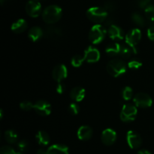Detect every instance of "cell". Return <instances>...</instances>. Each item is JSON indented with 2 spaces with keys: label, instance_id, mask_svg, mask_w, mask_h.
I'll use <instances>...</instances> for the list:
<instances>
[{
  "label": "cell",
  "instance_id": "cell-33",
  "mask_svg": "<svg viewBox=\"0 0 154 154\" xmlns=\"http://www.w3.org/2000/svg\"><path fill=\"white\" fill-rule=\"evenodd\" d=\"M17 152L10 146H3L0 149V154H17Z\"/></svg>",
  "mask_w": 154,
  "mask_h": 154
},
{
  "label": "cell",
  "instance_id": "cell-1",
  "mask_svg": "<svg viewBox=\"0 0 154 154\" xmlns=\"http://www.w3.org/2000/svg\"><path fill=\"white\" fill-rule=\"evenodd\" d=\"M63 11L60 6L51 5L44 9L42 12V19L47 24L52 25L58 22L62 18Z\"/></svg>",
  "mask_w": 154,
  "mask_h": 154
},
{
  "label": "cell",
  "instance_id": "cell-35",
  "mask_svg": "<svg viewBox=\"0 0 154 154\" xmlns=\"http://www.w3.org/2000/svg\"><path fill=\"white\" fill-rule=\"evenodd\" d=\"M147 36L150 40L154 41V23H151L149 28L147 29Z\"/></svg>",
  "mask_w": 154,
  "mask_h": 154
},
{
  "label": "cell",
  "instance_id": "cell-28",
  "mask_svg": "<svg viewBox=\"0 0 154 154\" xmlns=\"http://www.w3.org/2000/svg\"><path fill=\"white\" fill-rule=\"evenodd\" d=\"M17 147L20 152H26L29 149V142L26 140H21L17 143Z\"/></svg>",
  "mask_w": 154,
  "mask_h": 154
},
{
  "label": "cell",
  "instance_id": "cell-11",
  "mask_svg": "<svg viewBox=\"0 0 154 154\" xmlns=\"http://www.w3.org/2000/svg\"><path fill=\"white\" fill-rule=\"evenodd\" d=\"M117 132L112 128H106L102 133V141L106 146H111L117 140Z\"/></svg>",
  "mask_w": 154,
  "mask_h": 154
},
{
  "label": "cell",
  "instance_id": "cell-37",
  "mask_svg": "<svg viewBox=\"0 0 154 154\" xmlns=\"http://www.w3.org/2000/svg\"><path fill=\"white\" fill-rule=\"evenodd\" d=\"M66 85L61 82H58L57 85V92L59 94H63L66 91Z\"/></svg>",
  "mask_w": 154,
  "mask_h": 154
},
{
  "label": "cell",
  "instance_id": "cell-3",
  "mask_svg": "<svg viewBox=\"0 0 154 154\" xmlns=\"http://www.w3.org/2000/svg\"><path fill=\"white\" fill-rule=\"evenodd\" d=\"M87 18L96 24H100L106 21L108 17V12L103 7L95 6L91 7L87 11Z\"/></svg>",
  "mask_w": 154,
  "mask_h": 154
},
{
  "label": "cell",
  "instance_id": "cell-14",
  "mask_svg": "<svg viewBox=\"0 0 154 154\" xmlns=\"http://www.w3.org/2000/svg\"><path fill=\"white\" fill-rule=\"evenodd\" d=\"M63 33L62 29L58 27H54V26L47 27L44 30V36L48 39H59L63 36Z\"/></svg>",
  "mask_w": 154,
  "mask_h": 154
},
{
  "label": "cell",
  "instance_id": "cell-22",
  "mask_svg": "<svg viewBox=\"0 0 154 154\" xmlns=\"http://www.w3.org/2000/svg\"><path fill=\"white\" fill-rule=\"evenodd\" d=\"M35 139L39 145L44 146H48L50 143V141H51L49 134L45 131H38L35 135Z\"/></svg>",
  "mask_w": 154,
  "mask_h": 154
},
{
  "label": "cell",
  "instance_id": "cell-6",
  "mask_svg": "<svg viewBox=\"0 0 154 154\" xmlns=\"http://www.w3.org/2000/svg\"><path fill=\"white\" fill-rule=\"evenodd\" d=\"M141 37H142V33H141V30L138 28L132 29L125 36L126 43L127 45H129L133 49V51L135 54H136V46L139 43L140 41H141Z\"/></svg>",
  "mask_w": 154,
  "mask_h": 154
},
{
  "label": "cell",
  "instance_id": "cell-36",
  "mask_svg": "<svg viewBox=\"0 0 154 154\" xmlns=\"http://www.w3.org/2000/svg\"><path fill=\"white\" fill-rule=\"evenodd\" d=\"M150 0H138L137 5L142 9H145L150 4Z\"/></svg>",
  "mask_w": 154,
  "mask_h": 154
},
{
  "label": "cell",
  "instance_id": "cell-9",
  "mask_svg": "<svg viewBox=\"0 0 154 154\" xmlns=\"http://www.w3.org/2000/svg\"><path fill=\"white\" fill-rule=\"evenodd\" d=\"M127 143L131 149H138L142 144V138L138 132L130 130L126 134Z\"/></svg>",
  "mask_w": 154,
  "mask_h": 154
},
{
  "label": "cell",
  "instance_id": "cell-42",
  "mask_svg": "<svg viewBox=\"0 0 154 154\" xmlns=\"http://www.w3.org/2000/svg\"><path fill=\"white\" fill-rule=\"evenodd\" d=\"M150 1H151V0H150Z\"/></svg>",
  "mask_w": 154,
  "mask_h": 154
},
{
  "label": "cell",
  "instance_id": "cell-17",
  "mask_svg": "<svg viewBox=\"0 0 154 154\" xmlns=\"http://www.w3.org/2000/svg\"><path fill=\"white\" fill-rule=\"evenodd\" d=\"M85 89L82 87H80V86L73 88L71 90L70 94H69L71 99L73 100L74 101H76V102H80V101H82L85 98Z\"/></svg>",
  "mask_w": 154,
  "mask_h": 154
},
{
  "label": "cell",
  "instance_id": "cell-40",
  "mask_svg": "<svg viewBox=\"0 0 154 154\" xmlns=\"http://www.w3.org/2000/svg\"><path fill=\"white\" fill-rule=\"evenodd\" d=\"M8 1V0H0V2H1V4L3 5H4L5 2H7Z\"/></svg>",
  "mask_w": 154,
  "mask_h": 154
},
{
  "label": "cell",
  "instance_id": "cell-18",
  "mask_svg": "<svg viewBox=\"0 0 154 154\" xmlns=\"http://www.w3.org/2000/svg\"><path fill=\"white\" fill-rule=\"evenodd\" d=\"M27 27H28V24H27L26 21L24 19H18L15 22H14L11 25V30L15 33H23L26 30Z\"/></svg>",
  "mask_w": 154,
  "mask_h": 154
},
{
  "label": "cell",
  "instance_id": "cell-19",
  "mask_svg": "<svg viewBox=\"0 0 154 154\" xmlns=\"http://www.w3.org/2000/svg\"><path fill=\"white\" fill-rule=\"evenodd\" d=\"M47 149V154H69V147L64 144H54Z\"/></svg>",
  "mask_w": 154,
  "mask_h": 154
},
{
  "label": "cell",
  "instance_id": "cell-25",
  "mask_svg": "<svg viewBox=\"0 0 154 154\" xmlns=\"http://www.w3.org/2000/svg\"><path fill=\"white\" fill-rule=\"evenodd\" d=\"M132 19L133 22L138 27H144L146 25V20L139 12H134L132 14Z\"/></svg>",
  "mask_w": 154,
  "mask_h": 154
},
{
  "label": "cell",
  "instance_id": "cell-41",
  "mask_svg": "<svg viewBox=\"0 0 154 154\" xmlns=\"http://www.w3.org/2000/svg\"><path fill=\"white\" fill-rule=\"evenodd\" d=\"M17 154H23V152H17Z\"/></svg>",
  "mask_w": 154,
  "mask_h": 154
},
{
  "label": "cell",
  "instance_id": "cell-29",
  "mask_svg": "<svg viewBox=\"0 0 154 154\" xmlns=\"http://www.w3.org/2000/svg\"><path fill=\"white\" fill-rule=\"evenodd\" d=\"M132 95H133V91H132V88L129 86H126L122 91V97L125 101H129L132 99Z\"/></svg>",
  "mask_w": 154,
  "mask_h": 154
},
{
  "label": "cell",
  "instance_id": "cell-23",
  "mask_svg": "<svg viewBox=\"0 0 154 154\" xmlns=\"http://www.w3.org/2000/svg\"><path fill=\"white\" fill-rule=\"evenodd\" d=\"M4 136L6 141L8 143H11V144L17 143L18 142V134L14 130L9 129L5 131Z\"/></svg>",
  "mask_w": 154,
  "mask_h": 154
},
{
  "label": "cell",
  "instance_id": "cell-27",
  "mask_svg": "<svg viewBox=\"0 0 154 154\" xmlns=\"http://www.w3.org/2000/svg\"><path fill=\"white\" fill-rule=\"evenodd\" d=\"M144 14L145 17L150 23H154V5H149L145 9H144Z\"/></svg>",
  "mask_w": 154,
  "mask_h": 154
},
{
  "label": "cell",
  "instance_id": "cell-2",
  "mask_svg": "<svg viewBox=\"0 0 154 154\" xmlns=\"http://www.w3.org/2000/svg\"><path fill=\"white\" fill-rule=\"evenodd\" d=\"M127 64L120 58L112 59L107 64V71L113 77H119L127 71Z\"/></svg>",
  "mask_w": 154,
  "mask_h": 154
},
{
  "label": "cell",
  "instance_id": "cell-26",
  "mask_svg": "<svg viewBox=\"0 0 154 154\" xmlns=\"http://www.w3.org/2000/svg\"><path fill=\"white\" fill-rule=\"evenodd\" d=\"M85 60L84 55H81V54H76V55L74 56L72 58L71 60V63H72V66L74 67H79L82 65V63H84V61Z\"/></svg>",
  "mask_w": 154,
  "mask_h": 154
},
{
  "label": "cell",
  "instance_id": "cell-31",
  "mask_svg": "<svg viewBox=\"0 0 154 154\" xmlns=\"http://www.w3.org/2000/svg\"><path fill=\"white\" fill-rule=\"evenodd\" d=\"M20 107L21 110L24 111H29L34 109V104L29 101H24L20 104Z\"/></svg>",
  "mask_w": 154,
  "mask_h": 154
},
{
  "label": "cell",
  "instance_id": "cell-10",
  "mask_svg": "<svg viewBox=\"0 0 154 154\" xmlns=\"http://www.w3.org/2000/svg\"><path fill=\"white\" fill-rule=\"evenodd\" d=\"M33 110L36 112V113L42 116H49L51 113V105L50 103L46 101H37L34 104V109Z\"/></svg>",
  "mask_w": 154,
  "mask_h": 154
},
{
  "label": "cell",
  "instance_id": "cell-32",
  "mask_svg": "<svg viewBox=\"0 0 154 154\" xmlns=\"http://www.w3.org/2000/svg\"><path fill=\"white\" fill-rule=\"evenodd\" d=\"M68 110L72 115H78L80 112V107L75 103H72L69 104Z\"/></svg>",
  "mask_w": 154,
  "mask_h": 154
},
{
  "label": "cell",
  "instance_id": "cell-8",
  "mask_svg": "<svg viewBox=\"0 0 154 154\" xmlns=\"http://www.w3.org/2000/svg\"><path fill=\"white\" fill-rule=\"evenodd\" d=\"M26 12L31 18H38L42 13V5L38 0H29L26 5Z\"/></svg>",
  "mask_w": 154,
  "mask_h": 154
},
{
  "label": "cell",
  "instance_id": "cell-24",
  "mask_svg": "<svg viewBox=\"0 0 154 154\" xmlns=\"http://www.w3.org/2000/svg\"><path fill=\"white\" fill-rule=\"evenodd\" d=\"M133 52V49L129 45H127V44H121L120 52V57L125 59H128L131 57Z\"/></svg>",
  "mask_w": 154,
  "mask_h": 154
},
{
  "label": "cell",
  "instance_id": "cell-38",
  "mask_svg": "<svg viewBox=\"0 0 154 154\" xmlns=\"http://www.w3.org/2000/svg\"><path fill=\"white\" fill-rule=\"evenodd\" d=\"M137 154H152V153L150 152V151L147 150V149H140L139 151H138Z\"/></svg>",
  "mask_w": 154,
  "mask_h": 154
},
{
  "label": "cell",
  "instance_id": "cell-39",
  "mask_svg": "<svg viewBox=\"0 0 154 154\" xmlns=\"http://www.w3.org/2000/svg\"><path fill=\"white\" fill-rule=\"evenodd\" d=\"M47 151H48V149H43V148H40V149L38 150L37 154H47Z\"/></svg>",
  "mask_w": 154,
  "mask_h": 154
},
{
  "label": "cell",
  "instance_id": "cell-12",
  "mask_svg": "<svg viewBox=\"0 0 154 154\" xmlns=\"http://www.w3.org/2000/svg\"><path fill=\"white\" fill-rule=\"evenodd\" d=\"M68 69L64 64H58L52 71V77L57 82H61L67 77Z\"/></svg>",
  "mask_w": 154,
  "mask_h": 154
},
{
  "label": "cell",
  "instance_id": "cell-16",
  "mask_svg": "<svg viewBox=\"0 0 154 154\" xmlns=\"http://www.w3.org/2000/svg\"><path fill=\"white\" fill-rule=\"evenodd\" d=\"M77 134L80 140L86 141V140H89L93 137V131L91 127L88 125H82L78 128Z\"/></svg>",
  "mask_w": 154,
  "mask_h": 154
},
{
  "label": "cell",
  "instance_id": "cell-4",
  "mask_svg": "<svg viewBox=\"0 0 154 154\" xmlns=\"http://www.w3.org/2000/svg\"><path fill=\"white\" fill-rule=\"evenodd\" d=\"M108 30L106 27L102 24H95L90 30L89 33V39L94 45L101 43L106 37Z\"/></svg>",
  "mask_w": 154,
  "mask_h": 154
},
{
  "label": "cell",
  "instance_id": "cell-13",
  "mask_svg": "<svg viewBox=\"0 0 154 154\" xmlns=\"http://www.w3.org/2000/svg\"><path fill=\"white\" fill-rule=\"evenodd\" d=\"M84 58L88 63H96L100 59V52L99 50L94 47L89 46L84 51Z\"/></svg>",
  "mask_w": 154,
  "mask_h": 154
},
{
  "label": "cell",
  "instance_id": "cell-15",
  "mask_svg": "<svg viewBox=\"0 0 154 154\" xmlns=\"http://www.w3.org/2000/svg\"><path fill=\"white\" fill-rule=\"evenodd\" d=\"M108 36L113 40H122L125 38V34L121 27L116 24H113L108 27Z\"/></svg>",
  "mask_w": 154,
  "mask_h": 154
},
{
  "label": "cell",
  "instance_id": "cell-5",
  "mask_svg": "<svg viewBox=\"0 0 154 154\" xmlns=\"http://www.w3.org/2000/svg\"><path fill=\"white\" fill-rule=\"evenodd\" d=\"M138 113L137 107L135 104H126L122 107L120 119L124 122H130L135 119Z\"/></svg>",
  "mask_w": 154,
  "mask_h": 154
},
{
  "label": "cell",
  "instance_id": "cell-20",
  "mask_svg": "<svg viewBox=\"0 0 154 154\" xmlns=\"http://www.w3.org/2000/svg\"><path fill=\"white\" fill-rule=\"evenodd\" d=\"M120 48H121V44L119 42H112L106 47L105 52L111 57H117L120 56Z\"/></svg>",
  "mask_w": 154,
  "mask_h": 154
},
{
  "label": "cell",
  "instance_id": "cell-34",
  "mask_svg": "<svg viewBox=\"0 0 154 154\" xmlns=\"http://www.w3.org/2000/svg\"><path fill=\"white\" fill-rule=\"evenodd\" d=\"M104 8L109 13V12L114 11L115 9V5L112 2H107L104 5Z\"/></svg>",
  "mask_w": 154,
  "mask_h": 154
},
{
  "label": "cell",
  "instance_id": "cell-30",
  "mask_svg": "<svg viewBox=\"0 0 154 154\" xmlns=\"http://www.w3.org/2000/svg\"><path fill=\"white\" fill-rule=\"evenodd\" d=\"M128 67L132 69H139L141 66H142V62L141 60L138 58H133L131 59L127 63Z\"/></svg>",
  "mask_w": 154,
  "mask_h": 154
},
{
  "label": "cell",
  "instance_id": "cell-7",
  "mask_svg": "<svg viewBox=\"0 0 154 154\" xmlns=\"http://www.w3.org/2000/svg\"><path fill=\"white\" fill-rule=\"evenodd\" d=\"M134 104L137 107H141V108H148L150 107L153 104V100L151 97L147 93L144 92H140L136 94L133 98Z\"/></svg>",
  "mask_w": 154,
  "mask_h": 154
},
{
  "label": "cell",
  "instance_id": "cell-21",
  "mask_svg": "<svg viewBox=\"0 0 154 154\" xmlns=\"http://www.w3.org/2000/svg\"><path fill=\"white\" fill-rule=\"evenodd\" d=\"M28 36L32 42H37L44 36V30L39 27H33L29 30Z\"/></svg>",
  "mask_w": 154,
  "mask_h": 154
}]
</instances>
